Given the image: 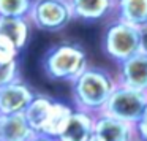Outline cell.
<instances>
[{
	"mask_svg": "<svg viewBox=\"0 0 147 141\" xmlns=\"http://www.w3.org/2000/svg\"><path fill=\"white\" fill-rule=\"evenodd\" d=\"M115 87L117 79L111 71L101 67L89 65L84 73L71 83L74 108L95 116L100 114Z\"/></svg>",
	"mask_w": 147,
	"mask_h": 141,
	"instance_id": "6da1fadb",
	"label": "cell"
},
{
	"mask_svg": "<svg viewBox=\"0 0 147 141\" xmlns=\"http://www.w3.org/2000/svg\"><path fill=\"white\" fill-rule=\"evenodd\" d=\"M41 64L49 79L73 83L89 67V57L84 46L79 43L62 41L45 52Z\"/></svg>",
	"mask_w": 147,
	"mask_h": 141,
	"instance_id": "7a4b0ae2",
	"label": "cell"
},
{
	"mask_svg": "<svg viewBox=\"0 0 147 141\" xmlns=\"http://www.w3.org/2000/svg\"><path fill=\"white\" fill-rule=\"evenodd\" d=\"M101 48L106 57L122 64L141 51V29L114 19L108 24L101 38Z\"/></svg>",
	"mask_w": 147,
	"mask_h": 141,
	"instance_id": "3957f363",
	"label": "cell"
},
{
	"mask_svg": "<svg viewBox=\"0 0 147 141\" xmlns=\"http://www.w3.org/2000/svg\"><path fill=\"white\" fill-rule=\"evenodd\" d=\"M147 108V92L134 90L125 86H119L111 94L105 109L101 113L134 125L141 119Z\"/></svg>",
	"mask_w": 147,
	"mask_h": 141,
	"instance_id": "277c9868",
	"label": "cell"
},
{
	"mask_svg": "<svg viewBox=\"0 0 147 141\" xmlns=\"http://www.w3.org/2000/svg\"><path fill=\"white\" fill-rule=\"evenodd\" d=\"M27 19L40 30L60 32L74 19V16L68 0H33Z\"/></svg>",
	"mask_w": 147,
	"mask_h": 141,
	"instance_id": "5b68a950",
	"label": "cell"
},
{
	"mask_svg": "<svg viewBox=\"0 0 147 141\" xmlns=\"http://www.w3.org/2000/svg\"><path fill=\"white\" fill-rule=\"evenodd\" d=\"M35 95L36 92L22 79L0 87V114H24Z\"/></svg>",
	"mask_w": 147,
	"mask_h": 141,
	"instance_id": "8992f818",
	"label": "cell"
},
{
	"mask_svg": "<svg viewBox=\"0 0 147 141\" xmlns=\"http://www.w3.org/2000/svg\"><path fill=\"white\" fill-rule=\"evenodd\" d=\"M117 79L119 86H125L134 90L147 92V54L142 51L136 52L130 59L117 65Z\"/></svg>",
	"mask_w": 147,
	"mask_h": 141,
	"instance_id": "52a82bcc",
	"label": "cell"
},
{
	"mask_svg": "<svg viewBox=\"0 0 147 141\" xmlns=\"http://www.w3.org/2000/svg\"><path fill=\"white\" fill-rule=\"evenodd\" d=\"M93 136L98 141H134V125L100 113L95 116Z\"/></svg>",
	"mask_w": 147,
	"mask_h": 141,
	"instance_id": "ba28073f",
	"label": "cell"
},
{
	"mask_svg": "<svg viewBox=\"0 0 147 141\" xmlns=\"http://www.w3.org/2000/svg\"><path fill=\"white\" fill-rule=\"evenodd\" d=\"M74 19L82 22H98L115 11V0H68Z\"/></svg>",
	"mask_w": 147,
	"mask_h": 141,
	"instance_id": "9c48e42d",
	"label": "cell"
},
{
	"mask_svg": "<svg viewBox=\"0 0 147 141\" xmlns=\"http://www.w3.org/2000/svg\"><path fill=\"white\" fill-rule=\"evenodd\" d=\"M95 114L74 108L67 127L57 138V141H89L93 135Z\"/></svg>",
	"mask_w": 147,
	"mask_h": 141,
	"instance_id": "30bf717a",
	"label": "cell"
},
{
	"mask_svg": "<svg viewBox=\"0 0 147 141\" xmlns=\"http://www.w3.org/2000/svg\"><path fill=\"white\" fill-rule=\"evenodd\" d=\"M33 135L24 114H0V141H30Z\"/></svg>",
	"mask_w": 147,
	"mask_h": 141,
	"instance_id": "8fae6325",
	"label": "cell"
},
{
	"mask_svg": "<svg viewBox=\"0 0 147 141\" xmlns=\"http://www.w3.org/2000/svg\"><path fill=\"white\" fill-rule=\"evenodd\" d=\"M115 19L133 27L147 26V0H115Z\"/></svg>",
	"mask_w": 147,
	"mask_h": 141,
	"instance_id": "7c38bea8",
	"label": "cell"
},
{
	"mask_svg": "<svg viewBox=\"0 0 147 141\" xmlns=\"http://www.w3.org/2000/svg\"><path fill=\"white\" fill-rule=\"evenodd\" d=\"M30 21L27 18L0 16V37L8 38L19 51L26 48L30 37Z\"/></svg>",
	"mask_w": 147,
	"mask_h": 141,
	"instance_id": "4fadbf2b",
	"label": "cell"
},
{
	"mask_svg": "<svg viewBox=\"0 0 147 141\" xmlns=\"http://www.w3.org/2000/svg\"><path fill=\"white\" fill-rule=\"evenodd\" d=\"M52 105H54L52 97L46 95V94H36L35 98L32 100V103L24 111V116H26L30 128L35 133H41L43 132V128H45L46 122L49 119V114H51Z\"/></svg>",
	"mask_w": 147,
	"mask_h": 141,
	"instance_id": "5bb4252c",
	"label": "cell"
},
{
	"mask_svg": "<svg viewBox=\"0 0 147 141\" xmlns=\"http://www.w3.org/2000/svg\"><path fill=\"white\" fill-rule=\"evenodd\" d=\"M73 111H74V106H70L68 103L62 102V100L54 98V105H52L51 114H49V119L46 122L41 133L57 140L60 136V133L63 132V128L67 127Z\"/></svg>",
	"mask_w": 147,
	"mask_h": 141,
	"instance_id": "9a60e30c",
	"label": "cell"
},
{
	"mask_svg": "<svg viewBox=\"0 0 147 141\" xmlns=\"http://www.w3.org/2000/svg\"><path fill=\"white\" fill-rule=\"evenodd\" d=\"M33 0H0V16L29 18Z\"/></svg>",
	"mask_w": 147,
	"mask_h": 141,
	"instance_id": "2e32d148",
	"label": "cell"
},
{
	"mask_svg": "<svg viewBox=\"0 0 147 141\" xmlns=\"http://www.w3.org/2000/svg\"><path fill=\"white\" fill-rule=\"evenodd\" d=\"M16 79H21L19 60L0 64V87L7 86V84L13 83Z\"/></svg>",
	"mask_w": 147,
	"mask_h": 141,
	"instance_id": "e0dca14e",
	"label": "cell"
},
{
	"mask_svg": "<svg viewBox=\"0 0 147 141\" xmlns=\"http://www.w3.org/2000/svg\"><path fill=\"white\" fill-rule=\"evenodd\" d=\"M19 52L21 51L8 38L0 37V64L19 60Z\"/></svg>",
	"mask_w": 147,
	"mask_h": 141,
	"instance_id": "ac0fdd59",
	"label": "cell"
},
{
	"mask_svg": "<svg viewBox=\"0 0 147 141\" xmlns=\"http://www.w3.org/2000/svg\"><path fill=\"white\" fill-rule=\"evenodd\" d=\"M134 141H147V108L134 124Z\"/></svg>",
	"mask_w": 147,
	"mask_h": 141,
	"instance_id": "d6986e66",
	"label": "cell"
},
{
	"mask_svg": "<svg viewBox=\"0 0 147 141\" xmlns=\"http://www.w3.org/2000/svg\"><path fill=\"white\" fill-rule=\"evenodd\" d=\"M141 51L147 54V26L141 29Z\"/></svg>",
	"mask_w": 147,
	"mask_h": 141,
	"instance_id": "ffe728a7",
	"label": "cell"
},
{
	"mask_svg": "<svg viewBox=\"0 0 147 141\" xmlns=\"http://www.w3.org/2000/svg\"><path fill=\"white\" fill-rule=\"evenodd\" d=\"M30 141H57V140H55V138L48 136V135H43V133H35Z\"/></svg>",
	"mask_w": 147,
	"mask_h": 141,
	"instance_id": "44dd1931",
	"label": "cell"
},
{
	"mask_svg": "<svg viewBox=\"0 0 147 141\" xmlns=\"http://www.w3.org/2000/svg\"><path fill=\"white\" fill-rule=\"evenodd\" d=\"M89 141H98V140H96V138H95V136H93V135H92V138H90Z\"/></svg>",
	"mask_w": 147,
	"mask_h": 141,
	"instance_id": "7402d4cb",
	"label": "cell"
}]
</instances>
